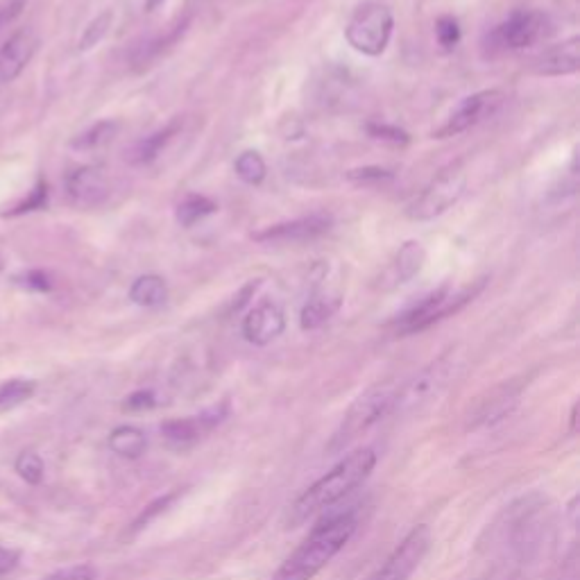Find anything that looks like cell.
I'll return each mask as SVG.
<instances>
[{"mask_svg":"<svg viewBox=\"0 0 580 580\" xmlns=\"http://www.w3.org/2000/svg\"><path fill=\"white\" fill-rule=\"evenodd\" d=\"M435 37H438V44L445 50L456 48L460 41V28L454 16H440L438 23H435Z\"/></svg>","mask_w":580,"mask_h":580,"instance_id":"f1b7e54d","label":"cell"},{"mask_svg":"<svg viewBox=\"0 0 580 580\" xmlns=\"http://www.w3.org/2000/svg\"><path fill=\"white\" fill-rule=\"evenodd\" d=\"M547 32V16L535 10L515 12L508 21H503L497 28V39L501 46L510 50H519L526 46H533L535 41H540Z\"/></svg>","mask_w":580,"mask_h":580,"instance_id":"9a60e30c","label":"cell"},{"mask_svg":"<svg viewBox=\"0 0 580 580\" xmlns=\"http://www.w3.org/2000/svg\"><path fill=\"white\" fill-rule=\"evenodd\" d=\"M216 209H218L216 202L204 198V195H189V198H184L182 202H179L177 223L182 227H193L195 223H200L202 218L211 216Z\"/></svg>","mask_w":580,"mask_h":580,"instance_id":"cb8c5ba5","label":"cell"},{"mask_svg":"<svg viewBox=\"0 0 580 580\" xmlns=\"http://www.w3.org/2000/svg\"><path fill=\"white\" fill-rule=\"evenodd\" d=\"M377 460L379 456L372 447L356 449L343 460H338L327 474L320 476L318 481L309 485L295 499V503L288 510V524L300 526L306 519L320 515L327 508L336 506L338 501H343L347 494H352L370 479L374 467H377Z\"/></svg>","mask_w":580,"mask_h":580,"instance_id":"6da1fadb","label":"cell"},{"mask_svg":"<svg viewBox=\"0 0 580 580\" xmlns=\"http://www.w3.org/2000/svg\"><path fill=\"white\" fill-rule=\"evenodd\" d=\"M173 499H175V494H168V497H161V499H157L155 503H150V506L145 508L143 513H141V517L136 519V522H134V531H136V528H143L145 524L152 522V519H155V517L161 513V510H166V506H168V503L173 501Z\"/></svg>","mask_w":580,"mask_h":580,"instance_id":"836d02e7","label":"cell"},{"mask_svg":"<svg viewBox=\"0 0 580 580\" xmlns=\"http://www.w3.org/2000/svg\"><path fill=\"white\" fill-rule=\"evenodd\" d=\"M14 469L28 485H39L41 481H44V472H46L44 458H41L39 454H34V451H21V454L14 460Z\"/></svg>","mask_w":580,"mask_h":580,"instance_id":"4316f807","label":"cell"},{"mask_svg":"<svg viewBox=\"0 0 580 580\" xmlns=\"http://www.w3.org/2000/svg\"><path fill=\"white\" fill-rule=\"evenodd\" d=\"M164 3H166V0H148V3H145V7H148V12H155Z\"/></svg>","mask_w":580,"mask_h":580,"instance_id":"f35d334b","label":"cell"},{"mask_svg":"<svg viewBox=\"0 0 580 580\" xmlns=\"http://www.w3.org/2000/svg\"><path fill=\"white\" fill-rule=\"evenodd\" d=\"M397 392L399 383L386 381L377 383L358 395L354 399V404L347 408V413L343 415V422L336 429V433L331 435L327 449L331 454H340L345 451L352 442H356L361 435L368 433L372 426H377L379 422L386 420L388 415L395 413L397 406Z\"/></svg>","mask_w":580,"mask_h":580,"instance_id":"3957f363","label":"cell"},{"mask_svg":"<svg viewBox=\"0 0 580 580\" xmlns=\"http://www.w3.org/2000/svg\"><path fill=\"white\" fill-rule=\"evenodd\" d=\"M506 105V93L499 89L479 91L474 96H467L460 105L451 112V116L445 121V125L438 127L435 136L438 139H451V136H460L467 130H472L483 121H488L499 109Z\"/></svg>","mask_w":580,"mask_h":580,"instance_id":"30bf717a","label":"cell"},{"mask_svg":"<svg viewBox=\"0 0 580 580\" xmlns=\"http://www.w3.org/2000/svg\"><path fill=\"white\" fill-rule=\"evenodd\" d=\"M368 130L374 139H383V141H390V143H408V134L404 130H399V127H395V125L372 123Z\"/></svg>","mask_w":580,"mask_h":580,"instance_id":"d6a6232c","label":"cell"},{"mask_svg":"<svg viewBox=\"0 0 580 580\" xmlns=\"http://www.w3.org/2000/svg\"><path fill=\"white\" fill-rule=\"evenodd\" d=\"M467 189V173L460 164H454L442 170L438 177H433L429 186L408 204L406 216L415 223H426L435 220L442 213H447L454 204L463 198Z\"/></svg>","mask_w":580,"mask_h":580,"instance_id":"52a82bcc","label":"cell"},{"mask_svg":"<svg viewBox=\"0 0 580 580\" xmlns=\"http://www.w3.org/2000/svg\"><path fill=\"white\" fill-rule=\"evenodd\" d=\"M576 424H578V404H574V408H571V429H569V433H576Z\"/></svg>","mask_w":580,"mask_h":580,"instance_id":"74e56055","label":"cell"},{"mask_svg":"<svg viewBox=\"0 0 580 580\" xmlns=\"http://www.w3.org/2000/svg\"><path fill=\"white\" fill-rule=\"evenodd\" d=\"M5 270V259H3V254H0V272Z\"/></svg>","mask_w":580,"mask_h":580,"instance_id":"ab89813d","label":"cell"},{"mask_svg":"<svg viewBox=\"0 0 580 580\" xmlns=\"http://www.w3.org/2000/svg\"><path fill=\"white\" fill-rule=\"evenodd\" d=\"M25 7V0H3L0 3V30L5 28V25H10L16 16L23 12Z\"/></svg>","mask_w":580,"mask_h":580,"instance_id":"e575fe53","label":"cell"},{"mask_svg":"<svg viewBox=\"0 0 580 580\" xmlns=\"http://www.w3.org/2000/svg\"><path fill=\"white\" fill-rule=\"evenodd\" d=\"M481 288H483V281H479L476 286H467L463 290H458V293H454L449 286L433 290L431 295L422 297V300L415 306H411V309H406L402 315H399L395 322L397 334H402V336L420 334V331L433 327V324L447 320L449 315L458 313L463 306L472 302L474 297L481 293Z\"/></svg>","mask_w":580,"mask_h":580,"instance_id":"277c9868","label":"cell"},{"mask_svg":"<svg viewBox=\"0 0 580 580\" xmlns=\"http://www.w3.org/2000/svg\"><path fill=\"white\" fill-rule=\"evenodd\" d=\"M347 179H349V182H356V184H381V182H390L392 173H390V170H386V168L368 166V168L349 170Z\"/></svg>","mask_w":580,"mask_h":580,"instance_id":"f546056e","label":"cell"},{"mask_svg":"<svg viewBox=\"0 0 580 580\" xmlns=\"http://www.w3.org/2000/svg\"><path fill=\"white\" fill-rule=\"evenodd\" d=\"M25 286L32 288V290H39V293H46V290H50V279L46 272H28L25 275Z\"/></svg>","mask_w":580,"mask_h":580,"instance_id":"8d00e7d4","label":"cell"},{"mask_svg":"<svg viewBox=\"0 0 580 580\" xmlns=\"http://www.w3.org/2000/svg\"><path fill=\"white\" fill-rule=\"evenodd\" d=\"M392 30H395V16H392L390 7L370 0V3L356 7L345 28V37L349 46L358 53L379 57L390 44Z\"/></svg>","mask_w":580,"mask_h":580,"instance_id":"5b68a950","label":"cell"},{"mask_svg":"<svg viewBox=\"0 0 580 580\" xmlns=\"http://www.w3.org/2000/svg\"><path fill=\"white\" fill-rule=\"evenodd\" d=\"M112 21H114V14L112 12H102L100 16H96L87 28H84L82 32V37H80V44H78V50L80 53H87V50L91 48H96L102 39L107 37V32L109 28H112Z\"/></svg>","mask_w":580,"mask_h":580,"instance_id":"83f0119b","label":"cell"},{"mask_svg":"<svg viewBox=\"0 0 580 580\" xmlns=\"http://www.w3.org/2000/svg\"><path fill=\"white\" fill-rule=\"evenodd\" d=\"M358 528L354 513H338L313 528L306 540L284 560L270 580H313L343 551Z\"/></svg>","mask_w":580,"mask_h":580,"instance_id":"7a4b0ae2","label":"cell"},{"mask_svg":"<svg viewBox=\"0 0 580 580\" xmlns=\"http://www.w3.org/2000/svg\"><path fill=\"white\" fill-rule=\"evenodd\" d=\"M39 50L37 32L30 28L16 30L10 39L0 46V82H14L28 68L32 57Z\"/></svg>","mask_w":580,"mask_h":580,"instance_id":"2e32d148","label":"cell"},{"mask_svg":"<svg viewBox=\"0 0 580 580\" xmlns=\"http://www.w3.org/2000/svg\"><path fill=\"white\" fill-rule=\"evenodd\" d=\"M340 306H343V293L340 290H315L300 313L302 329H320L322 324H327L334 318L340 311Z\"/></svg>","mask_w":580,"mask_h":580,"instance_id":"ac0fdd59","label":"cell"},{"mask_svg":"<svg viewBox=\"0 0 580 580\" xmlns=\"http://www.w3.org/2000/svg\"><path fill=\"white\" fill-rule=\"evenodd\" d=\"M580 68V39L571 37L551 46L533 62V71L542 78H562L578 73Z\"/></svg>","mask_w":580,"mask_h":580,"instance_id":"e0dca14e","label":"cell"},{"mask_svg":"<svg viewBox=\"0 0 580 580\" xmlns=\"http://www.w3.org/2000/svg\"><path fill=\"white\" fill-rule=\"evenodd\" d=\"M21 562V551L10 549V547H0V576H7L10 571L19 567Z\"/></svg>","mask_w":580,"mask_h":580,"instance_id":"d590c367","label":"cell"},{"mask_svg":"<svg viewBox=\"0 0 580 580\" xmlns=\"http://www.w3.org/2000/svg\"><path fill=\"white\" fill-rule=\"evenodd\" d=\"M229 417V404H216L211 408H204L202 413L182 417V420H168L161 424V438L166 440L168 447L173 449H191L198 445L200 440L207 438Z\"/></svg>","mask_w":580,"mask_h":580,"instance_id":"9c48e42d","label":"cell"},{"mask_svg":"<svg viewBox=\"0 0 580 580\" xmlns=\"http://www.w3.org/2000/svg\"><path fill=\"white\" fill-rule=\"evenodd\" d=\"M431 542V528L424 524L415 526L404 537L402 544H397V549L390 553L386 562L374 571L370 580H408L424 562L426 553L431 549Z\"/></svg>","mask_w":580,"mask_h":580,"instance_id":"ba28073f","label":"cell"},{"mask_svg":"<svg viewBox=\"0 0 580 580\" xmlns=\"http://www.w3.org/2000/svg\"><path fill=\"white\" fill-rule=\"evenodd\" d=\"M109 449H112L116 456L136 460L145 454V449H148V435L141 429H136V426H118V429H114L112 435H109Z\"/></svg>","mask_w":580,"mask_h":580,"instance_id":"ffe728a7","label":"cell"},{"mask_svg":"<svg viewBox=\"0 0 580 580\" xmlns=\"http://www.w3.org/2000/svg\"><path fill=\"white\" fill-rule=\"evenodd\" d=\"M179 132V123H170L164 130H159L155 134L145 136L143 141L136 143V148L132 150V164L136 166H148L155 161L161 152H164L166 145L173 141V136Z\"/></svg>","mask_w":580,"mask_h":580,"instance_id":"44dd1931","label":"cell"},{"mask_svg":"<svg viewBox=\"0 0 580 580\" xmlns=\"http://www.w3.org/2000/svg\"><path fill=\"white\" fill-rule=\"evenodd\" d=\"M334 225V218L327 213H311V216L288 220V223L272 225L263 232L254 234V241L266 243V245H297V243H309L315 238L324 236Z\"/></svg>","mask_w":580,"mask_h":580,"instance_id":"8fae6325","label":"cell"},{"mask_svg":"<svg viewBox=\"0 0 580 580\" xmlns=\"http://www.w3.org/2000/svg\"><path fill=\"white\" fill-rule=\"evenodd\" d=\"M34 392H37V381L32 379H10L0 383V415L28 402Z\"/></svg>","mask_w":580,"mask_h":580,"instance_id":"603a6c76","label":"cell"},{"mask_svg":"<svg viewBox=\"0 0 580 580\" xmlns=\"http://www.w3.org/2000/svg\"><path fill=\"white\" fill-rule=\"evenodd\" d=\"M96 578H98V569L93 565H75V567L59 569L44 580H96Z\"/></svg>","mask_w":580,"mask_h":580,"instance_id":"4dcf8cb0","label":"cell"},{"mask_svg":"<svg viewBox=\"0 0 580 580\" xmlns=\"http://www.w3.org/2000/svg\"><path fill=\"white\" fill-rule=\"evenodd\" d=\"M522 390V383L515 381L494 388L488 397L481 399L476 411L469 415V429H492V426L506 422L522 402Z\"/></svg>","mask_w":580,"mask_h":580,"instance_id":"7c38bea8","label":"cell"},{"mask_svg":"<svg viewBox=\"0 0 580 580\" xmlns=\"http://www.w3.org/2000/svg\"><path fill=\"white\" fill-rule=\"evenodd\" d=\"M234 168H236V175L241 177L245 184H252V186L261 184L268 173L266 161H263V157L259 155L257 150L241 152V155H238V159H236Z\"/></svg>","mask_w":580,"mask_h":580,"instance_id":"d4e9b609","label":"cell"},{"mask_svg":"<svg viewBox=\"0 0 580 580\" xmlns=\"http://www.w3.org/2000/svg\"><path fill=\"white\" fill-rule=\"evenodd\" d=\"M456 370L458 358L454 352H447L426 365L424 370L417 372L411 381L399 383L395 413H413L420 411L422 406L431 404L449 386Z\"/></svg>","mask_w":580,"mask_h":580,"instance_id":"8992f818","label":"cell"},{"mask_svg":"<svg viewBox=\"0 0 580 580\" xmlns=\"http://www.w3.org/2000/svg\"><path fill=\"white\" fill-rule=\"evenodd\" d=\"M286 329V313L277 302L266 300L254 306L243 320V336L247 343L266 347L277 340Z\"/></svg>","mask_w":580,"mask_h":580,"instance_id":"4fadbf2b","label":"cell"},{"mask_svg":"<svg viewBox=\"0 0 580 580\" xmlns=\"http://www.w3.org/2000/svg\"><path fill=\"white\" fill-rule=\"evenodd\" d=\"M109 177L98 166H82L75 168L73 173L66 177V193L73 204L78 207L91 209L109 198Z\"/></svg>","mask_w":580,"mask_h":580,"instance_id":"5bb4252c","label":"cell"},{"mask_svg":"<svg viewBox=\"0 0 580 580\" xmlns=\"http://www.w3.org/2000/svg\"><path fill=\"white\" fill-rule=\"evenodd\" d=\"M424 263H426L424 245L417 241H408L402 245V250L397 252L395 261L390 263L386 279L390 281V286H402L424 268Z\"/></svg>","mask_w":580,"mask_h":580,"instance_id":"d6986e66","label":"cell"},{"mask_svg":"<svg viewBox=\"0 0 580 580\" xmlns=\"http://www.w3.org/2000/svg\"><path fill=\"white\" fill-rule=\"evenodd\" d=\"M118 132V123L116 121H100L93 127H89L87 132H82L78 139H73V148L75 150H96L100 145L109 143Z\"/></svg>","mask_w":580,"mask_h":580,"instance_id":"484cf974","label":"cell"},{"mask_svg":"<svg viewBox=\"0 0 580 580\" xmlns=\"http://www.w3.org/2000/svg\"><path fill=\"white\" fill-rule=\"evenodd\" d=\"M168 297V286L166 281L159 275H143L132 284L130 288V300L145 309H155L161 306Z\"/></svg>","mask_w":580,"mask_h":580,"instance_id":"7402d4cb","label":"cell"},{"mask_svg":"<svg viewBox=\"0 0 580 580\" xmlns=\"http://www.w3.org/2000/svg\"><path fill=\"white\" fill-rule=\"evenodd\" d=\"M157 406V397L152 390H136L125 399V411H148V408Z\"/></svg>","mask_w":580,"mask_h":580,"instance_id":"1f68e13d","label":"cell"}]
</instances>
